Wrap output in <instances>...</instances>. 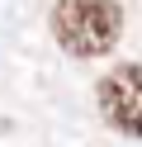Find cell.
I'll return each mask as SVG.
<instances>
[{"mask_svg": "<svg viewBox=\"0 0 142 147\" xmlns=\"http://www.w3.org/2000/svg\"><path fill=\"white\" fill-rule=\"evenodd\" d=\"M95 95H100V114L109 119V128H118L123 138H142V67L137 62H118L100 81Z\"/></svg>", "mask_w": 142, "mask_h": 147, "instance_id": "7a4b0ae2", "label": "cell"}, {"mask_svg": "<svg viewBox=\"0 0 142 147\" xmlns=\"http://www.w3.org/2000/svg\"><path fill=\"white\" fill-rule=\"evenodd\" d=\"M123 33L118 0H57L52 5V38L71 57H104Z\"/></svg>", "mask_w": 142, "mask_h": 147, "instance_id": "6da1fadb", "label": "cell"}]
</instances>
